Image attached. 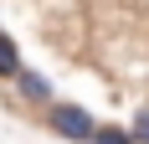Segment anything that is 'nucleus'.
I'll return each instance as SVG.
<instances>
[{
	"instance_id": "1",
	"label": "nucleus",
	"mask_w": 149,
	"mask_h": 144,
	"mask_svg": "<svg viewBox=\"0 0 149 144\" xmlns=\"http://www.w3.org/2000/svg\"><path fill=\"white\" fill-rule=\"evenodd\" d=\"M46 129L57 139H67V144H93L98 124H93V113L82 103H46Z\"/></svg>"
},
{
	"instance_id": "2",
	"label": "nucleus",
	"mask_w": 149,
	"mask_h": 144,
	"mask_svg": "<svg viewBox=\"0 0 149 144\" xmlns=\"http://www.w3.org/2000/svg\"><path fill=\"white\" fill-rule=\"evenodd\" d=\"M15 93L26 103H52V82L41 72H31V67H15Z\"/></svg>"
},
{
	"instance_id": "3",
	"label": "nucleus",
	"mask_w": 149,
	"mask_h": 144,
	"mask_svg": "<svg viewBox=\"0 0 149 144\" xmlns=\"http://www.w3.org/2000/svg\"><path fill=\"white\" fill-rule=\"evenodd\" d=\"M93 144H139V139H134V129H118V124H98Z\"/></svg>"
},
{
	"instance_id": "4",
	"label": "nucleus",
	"mask_w": 149,
	"mask_h": 144,
	"mask_svg": "<svg viewBox=\"0 0 149 144\" xmlns=\"http://www.w3.org/2000/svg\"><path fill=\"white\" fill-rule=\"evenodd\" d=\"M15 67H21V52H15V41L0 31V77H15Z\"/></svg>"
},
{
	"instance_id": "5",
	"label": "nucleus",
	"mask_w": 149,
	"mask_h": 144,
	"mask_svg": "<svg viewBox=\"0 0 149 144\" xmlns=\"http://www.w3.org/2000/svg\"><path fill=\"white\" fill-rule=\"evenodd\" d=\"M134 139L149 144V108H139V113H134Z\"/></svg>"
}]
</instances>
